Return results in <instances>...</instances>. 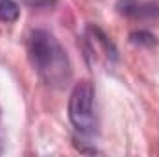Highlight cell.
Returning a JSON list of instances; mask_svg holds the SVG:
<instances>
[{"mask_svg":"<svg viewBox=\"0 0 159 157\" xmlns=\"http://www.w3.org/2000/svg\"><path fill=\"white\" fill-rule=\"evenodd\" d=\"M28 54L35 70L50 87H63L69 81L70 63L67 52L50 32L34 30L28 37Z\"/></svg>","mask_w":159,"mask_h":157,"instance_id":"cell-1","label":"cell"},{"mask_svg":"<svg viewBox=\"0 0 159 157\" xmlns=\"http://www.w3.org/2000/svg\"><path fill=\"white\" fill-rule=\"evenodd\" d=\"M69 118L81 133H91L94 129V89L91 81L83 79L74 85L69 100Z\"/></svg>","mask_w":159,"mask_h":157,"instance_id":"cell-2","label":"cell"},{"mask_svg":"<svg viewBox=\"0 0 159 157\" xmlns=\"http://www.w3.org/2000/svg\"><path fill=\"white\" fill-rule=\"evenodd\" d=\"M20 15V9L15 0H0V20L2 22H15Z\"/></svg>","mask_w":159,"mask_h":157,"instance_id":"cell-3","label":"cell"},{"mask_svg":"<svg viewBox=\"0 0 159 157\" xmlns=\"http://www.w3.org/2000/svg\"><path fill=\"white\" fill-rule=\"evenodd\" d=\"M131 43L152 46V44L156 43V37H154L152 34H148V32H135V34H131Z\"/></svg>","mask_w":159,"mask_h":157,"instance_id":"cell-4","label":"cell"}]
</instances>
